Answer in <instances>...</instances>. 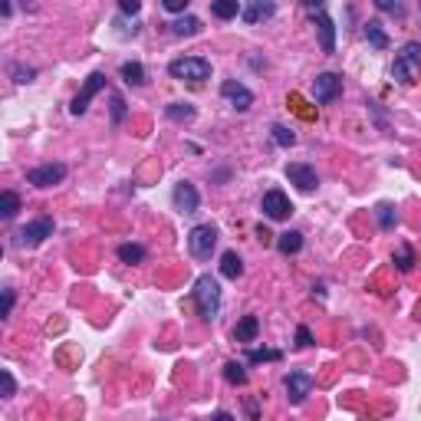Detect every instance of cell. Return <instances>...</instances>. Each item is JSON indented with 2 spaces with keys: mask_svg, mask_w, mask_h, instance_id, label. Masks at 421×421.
I'll use <instances>...</instances> for the list:
<instances>
[{
  "mask_svg": "<svg viewBox=\"0 0 421 421\" xmlns=\"http://www.w3.org/2000/svg\"><path fill=\"white\" fill-rule=\"evenodd\" d=\"M392 79L402 86H415L421 79V43H405L392 63Z\"/></svg>",
  "mask_w": 421,
  "mask_h": 421,
  "instance_id": "1",
  "label": "cell"
},
{
  "mask_svg": "<svg viewBox=\"0 0 421 421\" xmlns=\"http://www.w3.org/2000/svg\"><path fill=\"white\" fill-rule=\"evenodd\" d=\"M194 303H198L201 319H208V323L220 313V283L210 273L198 277V283H194Z\"/></svg>",
  "mask_w": 421,
  "mask_h": 421,
  "instance_id": "2",
  "label": "cell"
},
{
  "mask_svg": "<svg viewBox=\"0 0 421 421\" xmlns=\"http://www.w3.org/2000/svg\"><path fill=\"white\" fill-rule=\"evenodd\" d=\"M168 73L172 79H182V83H204L210 76V63L204 57H182V59H172L168 63Z\"/></svg>",
  "mask_w": 421,
  "mask_h": 421,
  "instance_id": "3",
  "label": "cell"
},
{
  "mask_svg": "<svg viewBox=\"0 0 421 421\" xmlns=\"http://www.w3.org/2000/svg\"><path fill=\"white\" fill-rule=\"evenodd\" d=\"M214 247H218V227L214 224H198V227L188 230V250H191V257L210 260Z\"/></svg>",
  "mask_w": 421,
  "mask_h": 421,
  "instance_id": "4",
  "label": "cell"
},
{
  "mask_svg": "<svg viewBox=\"0 0 421 421\" xmlns=\"http://www.w3.org/2000/svg\"><path fill=\"white\" fill-rule=\"evenodd\" d=\"M47 237H53V218H37L27 227H20L17 247H40Z\"/></svg>",
  "mask_w": 421,
  "mask_h": 421,
  "instance_id": "5",
  "label": "cell"
},
{
  "mask_svg": "<svg viewBox=\"0 0 421 421\" xmlns=\"http://www.w3.org/2000/svg\"><path fill=\"white\" fill-rule=\"evenodd\" d=\"M63 178H66V165H59V162L37 165V168L27 172V184H33V188H53V184H59Z\"/></svg>",
  "mask_w": 421,
  "mask_h": 421,
  "instance_id": "6",
  "label": "cell"
},
{
  "mask_svg": "<svg viewBox=\"0 0 421 421\" xmlns=\"http://www.w3.org/2000/svg\"><path fill=\"white\" fill-rule=\"evenodd\" d=\"M260 210H263L270 220H287L290 214H293V204H290V198L280 191V188H270V191L263 194V201H260Z\"/></svg>",
  "mask_w": 421,
  "mask_h": 421,
  "instance_id": "7",
  "label": "cell"
},
{
  "mask_svg": "<svg viewBox=\"0 0 421 421\" xmlns=\"http://www.w3.org/2000/svg\"><path fill=\"white\" fill-rule=\"evenodd\" d=\"M102 89H105V73H89V79L83 83V89H79V96L73 99V105H69V112L83 115L89 109V102H93V96L102 93Z\"/></svg>",
  "mask_w": 421,
  "mask_h": 421,
  "instance_id": "8",
  "label": "cell"
},
{
  "mask_svg": "<svg viewBox=\"0 0 421 421\" xmlns=\"http://www.w3.org/2000/svg\"><path fill=\"white\" fill-rule=\"evenodd\" d=\"M283 389H287L290 405H303L307 402V395L313 392V375L309 372H290L287 379H283Z\"/></svg>",
  "mask_w": 421,
  "mask_h": 421,
  "instance_id": "9",
  "label": "cell"
},
{
  "mask_svg": "<svg viewBox=\"0 0 421 421\" xmlns=\"http://www.w3.org/2000/svg\"><path fill=\"white\" fill-rule=\"evenodd\" d=\"M172 201H174V210H178V214H194L198 204H201V194H198V188H194L191 182H178L174 184Z\"/></svg>",
  "mask_w": 421,
  "mask_h": 421,
  "instance_id": "10",
  "label": "cell"
},
{
  "mask_svg": "<svg viewBox=\"0 0 421 421\" xmlns=\"http://www.w3.org/2000/svg\"><path fill=\"white\" fill-rule=\"evenodd\" d=\"M339 93H343V79L336 76V73H319V76L313 79V99L316 102H333Z\"/></svg>",
  "mask_w": 421,
  "mask_h": 421,
  "instance_id": "11",
  "label": "cell"
},
{
  "mask_svg": "<svg viewBox=\"0 0 421 421\" xmlns=\"http://www.w3.org/2000/svg\"><path fill=\"white\" fill-rule=\"evenodd\" d=\"M220 96L227 99V102L234 105L237 112H247L250 105H254V93H250L244 83H237V79H227V83L220 86Z\"/></svg>",
  "mask_w": 421,
  "mask_h": 421,
  "instance_id": "12",
  "label": "cell"
},
{
  "mask_svg": "<svg viewBox=\"0 0 421 421\" xmlns=\"http://www.w3.org/2000/svg\"><path fill=\"white\" fill-rule=\"evenodd\" d=\"M287 178H290V184H297L300 191H316V188H319V174H316L307 162L287 165Z\"/></svg>",
  "mask_w": 421,
  "mask_h": 421,
  "instance_id": "13",
  "label": "cell"
},
{
  "mask_svg": "<svg viewBox=\"0 0 421 421\" xmlns=\"http://www.w3.org/2000/svg\"><path fill=\"white\" fill-rule=\"evenodd\" d=\"M277 13V4L273 0H247L244 10H240V20L244 23H260V20H270Z\"/></svg>",
  "mask_w": 421,
  "mask_h": 421,
  "instance_id": "14",
  "label": "cell"
},
{
  "mask_svg": "<svg viewBox=\"0 0 421 421\" xmlns=\"http://www.w3.org/2000/svg\"><path fill=\"white\" fill-rule=\"evenodd\" d=\"M313 23H316V33H319L323 53H336V23L329 20V13H316Z\"/></svg>",
  "mask_w": 421,
  "mask_h": 421,
  "instance_id": "15",
  "label": "cell"
},
{
  "mask_svg": "<svg viewBox=\"0 0 421 421\" xmlns=\"http://www.w3.org/2000/svg\"><path fill=\"white\" fill-rule=\"evenodd\" d=\"M257 333H260L257 316H244V319L234 326V339H237V343H244V345L254 343V339H257Z\"/></svg>",
  "mask_w": 421,
  "mask_h": 421,
  "instance_id": "16",
  "label": "cell"
},
{
  "mask_svg": "<svg viewBox=\"0 0 421 421\" xmlns=\"http://www.w3.org/2000/svg\"><path fill=\"white\" fill-rule=\"evenodd\" d=\"M365 40H369V47L372 49H389V33L379 20H369L365 23Z\"/></svg>",
  "mask_w": 421,
  "mask_h": 421,
  "instance_id": "17",
  "label": "cell"
},
{
  "mask_svg": "<svg viewBox=\"0 0 421 421\" xmlns=\"http://www.w3.org/2000/svg\"><path fill=\"white\" fill-rule=\"evenodd\" d=\"M240 0H210V13L218 20H234V17H240Z\"/></svg>",
  "mask_w": 421,
  "mask_h": 421,
  "instance_id": "18",
  "label": "cell"
},
{
  "mask_svg": "<svg viewBox=\"0 0 421 421\" xmlns=\"http://www.w3.org/2000/svg\"><path fill=\"white\" fill-rule=\"evenodd\" d=\"M277 250L280 254H300V250H303V234H300V230H287V234H280L277 237Z\"/></svg>",
  "mask_w": 421,
  "mask_h": 421,
  "instance_id": "19",
  "label": "cell"
},
{
  "mask_svg": "<svg viewBox=\"0 0 421 421\" xmlns=\"http://www.w3.org/2000/svg\"><path fill=\"white\" fill-rule=\"evenodd\" d=\"M240 273H244V260L234 254V250H227L224 257H220V277H227V280H237Z\"/></svg>",
  "mask_w": 421,
  "mask_h": 421,
  "instance_id": "20",
  "label": "cell"
},
{
  "mask_svg": "<svg viewBox=\"0 0 421 421\" xmlns=\"http://www.w3.org/2000/svg\"><path fill=\"white\" fill-rule=\"evenodd\" d=\"M119 76L129 83V86H145V66L142 63H122V69H119Z\"/></svg>",
  "mask_w": 421,
  "mask_h": 421,
  "instance_id": "21",
  "label": "cell"
},
{
  "mask_svg": "<svg viewBox=\"0 0 421 421\" xmlns=\"http://www.w3.org/2000/svg\"><path fill=\"white\" fill-rule=\"evenodd\" d=\"M172 33L174 37H198L201 33V20L198 17H182L172 23Z\"/></svg>",
  "mask_w": 421,
  "mask_h": 421,
  "instance_id": "22",
  "label": "cell"
},
{
  "mask_svg": "<svg viewBox=\"0 0 421 421\" xmlns=\"http://www.w3.org/2000/svg\"><path fill=\"white\" fill-rule=\"evenodd\" d=\"M20 210V194L17 191H4L0 194V218L4 220H13Z\"/></svg>",
  "mask_w": 421,
  "mask_h": 421,
  "instance_id": "23",
  "label": "cell"
},
{
  "mask_svg": "<svg viewBox=\"0 0 421 421\" xmlns=\"http://www.w3.org/2000/svg\"><path fill=\"white\" fill-rule=\"evenodd\" d=\"M375 220H379V227H382V230H395V224H398V214H395V208L389 201H382L379 208H375Z\"/></svg>",
  "mask_w": 421,
  "mask_h": 421,
  "instance_id": "24",
  "label": "cell"
},
{
  "mask_svg": "<svg viewBox=\"0 0 421 421\" xmlns=\"http://www.w3.org/2000/svg\"><path fill=\"white\" fill-rule=\"evenodd\" d=\"M392 260H395V267L402 270V273H408V270L415 267V250L408 247V244H398L395 254H392Z\"/></svg>",
  "mask_w": 421,
  "mask_h": 421,
  "instance_id": "25",
  "label": "cell"
},
{
  "mask_svg": "<svg viewBox=\"0 0 421 421\" xmlns=\"http://www.w3.org/2000/svg\"><path fill=\"white\" fill-rule=\"evenodd\" d=\"M119 260H122V263H142L145 247L142 244H122V247H119Z\"/></svg>",
  "mask_w": 421,
  "mask_h": 421,
  "instance_id": "26",
  "label": "cell"
},
{
  "mask_svg": "<svg viewBox=\"0 0 421 421\" xmlns=\"http://www.w3.org/2000/svg\"><path fill=\"white\" fill-rule=\"evenodd\" d=\"M168 119H172V122H191V119H194V105L172 102V105H168Z\"/></svg>",
  "mask_w": 421,
  "mask_h": 421,
  "instance_id": "27",
  "label": "cell"
},
{
  "mask_svg": "<svg viewBox=\"0 0 421 421\" xmlns=\"http://www.w3.org/2000/svg\"><path fill=\"white\" fill-rule=\"evenodd\" d=\"M224 379H227L230 385H244L247 382V369H244L240 362H227L224 365Z\"/></svg>",
  "mask_w": 421,
  "mask_h": 421,
  "instance_id": "28",
  "label": "cell"
},
{
  "mask_svg": "<svg viewBox=\"0 0 421 421\" xmlns=\"http://www.w3.org/2000/svg\"><path fill=\"white\" fill-rule=\"evenodd\" d=\"M280 355V349H247V362H277Z\"/></svg>",
  "mask_w": 421,
  "mask_h": 421,
  "instance_id": "29",
  "label": "cell"
},
{
  "mask_svg": "<svg viewBox=\"0 0 421 421\" xmlns=\"http://www.w3.org/2000/svg\"><path fill=\"white\" fill-rule=\"evenodd\" d=\"M270 132H273V142H277L280 145V148H290V145H293V142H297V135H293V132H290V129H287V125H273V129H270Z\"/></svg>",
  "mask_w": 421,
  "mask_h": 421,
  "instance_id": "30",
  "label": "cell"
},
{
  "mask_svg": "<svg viewBox=\"0 0 421 421\" xmlns=\"http://www.w3.org/2000/svg\"><path fill=\"white\" fill-rule=\"evenodd\" d=\"M10 76H13V83H30V79L37 76V69H33V66H20V63H10Z\"/></svg>",
  "mask_w": 421,
  "mask_h": 421,
  "instance_id": "31",
  "label": "cell"
},
{
  "mask_svg": "<svg viewBox=\"0 0 421 421\" xmlns=\"http://www.w3.org/2000/svg\"><path fill=\"white\" fill-rule=\"evenodd\" d=\"M375 7L382 10V13H395V17H405L402 0H375Z\"/></svg>",
  "mask_w": 421,
  "mask_h": 421,
  "instance_id": "32",
  "label": "cell"
},
{
  "mask_svg": "<svg viewBox=\"0 0 421 421\" xmlns=\"http://www.w3.org/2000/svg\"><path fill=\"white\" fill-rule=\"evenodd\" d=\"M109 99H112V122L119 125V122H122V119H125V99L119 96V93H112V96H109Z\"/></svg>",
  "mask_w": 421,
  "mask_h": 421,
  "instance_id": "33",
  "label": "cell"
},
{
  "mask_svg": "<svg viewBox=\"0 0 421 421\" xmlns=\"http://www.w3.org/2000/svg\"><path fill=\"white\" fill-rule=\"evenodd\" d=\"M0 382H4V398H10V395H17V382H13V375H10V369H0Z\"/></svg>",
  "mask_w": 421,
  "mask_h": 421,
  "instance_id": "34",
  "label": "cell"
},
{
  "mask_svg": "<svg viewBox=\"0 0 421 421\" xmlns=\"http://www.w3.org/2000/svg\"><path fill=\"white\" fill-rule=\"evenodd\" d=\"M303 4V10H307L309 17H316V13H326V0H300Z\"/></svg>",
  "mask_w": 421,
  "mask_h": 421,
  "instance_id": "35",
  "label": "cell"
},
{
  "mask_svg": "<svg viewBox=\"0 0 421 421\" xmlns=\"http://www.w3.org/2000/svg\"><path fill=\"white\" fill-rule=\"evenodd\" d=\"M119 10H122V13H129V17H135V13L142 10V0H119Z\"/></svg>",
  "mask_w": 421,
  "mask_h": 421,
  "instance_id": "36",
  "label": "cell"
},
{
  "mask_svg": "<svg viewBox=\"0 0 421 421\" xmlns=\"http://www.w3.org/2000/svg\"><path fill=\"white\" fill-rule=\"evenodd\" d=\"M188 4H191V0H162V7L168 10V13H184Z\"/></svg>",
  "mask_w": 421,
  "mask_h": 421,
  "instance_id": "37",
  "label": "cell"
},
{
  "mask_svg": "<svg viewBox=\"0 0 421 421\" xmlns=\"http://www.w3.org/2000/svg\"><path fill=\"white\" fill-rule=\"evenodd\" d=\"M297 345H300V349H307V345H313V333H309L307 326H300V329H297Z\"/></svg>",
  "mask_w": 421,
  "mask_h": 421,
  "instance_id": "38",
  "label": "cell"
},
{
  "mask_svg": "<svg viewBox=\"0 0 421 421\" xmlns=\"http://www.w3.org/2000/svg\"><path fill=\"white\" fill-rule=\"evenodd\" d=\"M10 309H13V290H4V316H10Z\"/></svg>",
  "mask_w": 421,
  "mask_h": 421,
  "instance_id": "39",
  "label": "cell"
},
{
  "mask_svg": "<svg viewBox=\"0 0 421 421\" xmlns=\"http://www.w3.org/2000/svg\"><path fill=\"white\" fill-rule=\"evenodd\" d=\"M257 237H260V240H263V244H267V240H270V230H267V227H263V224H260V227H257Z\"/></svg>",
  "mask_w": 421,
  "mask_h": 421,
  "instance_id": "40",
  "label": "cell"
},
{
  "mask_svg": "<svg viewBox=\"0 0 421 421\" xmlns=\"http://www.w3.org/2000/svg\"><path fill=\"white\" fill-rule=\"evenodd\" d=\"M0 13H4V17H10V13H13V7H10V0H4V4H0Z\"/></svg>",
  "mask_w": 421,
  "mask_h": 421,
  "instance_id": "41",
  "label": "cell"
},
{
  "mask_svg": "<svg viewBox=\"0 0 421 421\" xmlns=\"http://www.w3.org/2000/svg\"><path fill=\"white\" fill-rule=\"evenodd\" d=\"M418 7H421V0H418Z\"/></svg>",
  "mask_w": 421,
  "mask_h": 421,
  "instance_id": "42",
  "label": "cell"
}]
</instances>
